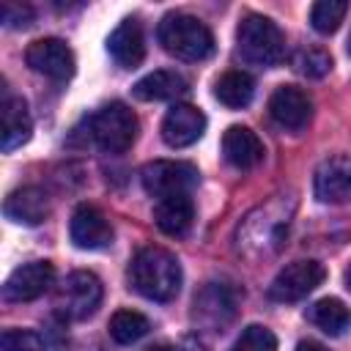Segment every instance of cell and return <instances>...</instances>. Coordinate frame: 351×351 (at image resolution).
Listing matches in <instances>:
<instances>
[{
    "label": "cell",
    "instance_id": "cell-31",
    "mask_svg": "<svg viewBox=\"0 0 351 351\" xmlns=\"http://www.w3.org/2000/svg\"><path fill=\"white\" fill-rule=\"evenodd\" d=\"M148 351H178V348H173V346H154V348H148Z\"/></svg>",
    "mask_w": 351,
    "mask_h": 351
},
{
    "label": "cell",
    "instance_id": "cell-4",
    "mask_svg": "<svg viewBox=\"0 0 351 351\" xmlns=\"http://www.w3.org/2000/svg\"><path fill=\"white\" fill-rule=\"evenodd\" d=\"M159 44L165 47V52H170L178 60H206L214 52V36L208 30L206 22H200L192 14H167L159 22Z\"/></svg>",
    "mask_w": 351,
    "mask_h": 351
},
{
    "label": "cell",
    "instance_id": "cell-20",
    "mask_svg": "<svg viewBox=\"0 0 351 351\" xmlns=\"http://www.w3.org/2000/svg\"><path fill=\"white\" fill-rule=\"evenodd\" d=\"M186 90H189V82L178 71H170V69L151 71L143 80H137L132 88L134 99L140 101H170V99L186 96Z\"/></svg>",
    "mask_w": 351,
    "mask_h": 351
},
{
    "label": "cell",
    "instance_id": "cell-10",
    "mask_svg": "<svg viewBox=\"0 0 351 351\" xmlns=\"http://www.w3.org/2000/svg\"><path fill=\"white\" fill-rule=\"evenodd\" d=\"M25 63L36 71L44 74L55 82H66L74 74V52L66 41L60 38H38L25 49Z\"/></svg>",
    "mask_w": 351,
    "mask_h": 351
},
{
    "label": "cell",
    "instance_id": "cell-25",
    "mask_svg": "<svg viewBox=\"0 0 351 351\" xmlns=\"http://www.w3.org/2000/svg\"><path fill=\"white\" fill-rule=\"evenodd\" d=\"M291 66H293V71H299L307 80H321L332 69V55L321 47H302L293 52Z\"/></svg>",
    "mask_w": 351,
    "mask_h": 351
},
{
    "label": "cell",
    "instance_id": "cell-11",
    "mask_svg": "<svg viewBox=\"0 0 351 351\" xmlns=\"http://www.w3.org/2000/svg\"><path fill=\"white\" fill-rule=\"evenodd\" d=\"M55 285V266L49 261H30L16 266L5 285H3V299L5 302H33L44 296Z\"/></svg>",
    "mask_w": 351,
    "mask_h": 351
},
{
    "label": "cell",
    "instance_id": "cell-14",
    "mask_svg": "<svg viewBox=\"0 0 351 351\" xmlns=\"http://www.w3.org/2000/svg\"><path fill=\"white\" fill-rule=\"evenodd\" d=\"M69 236L80 250H104L112 244V225L96 206L80 203L71 214Z\"/></svg>",
    "mask_w": 351,
    "mask_h": 351
},
{
    "label": "cell",
    "instance_id": "cell-23",
    "mask_svg": "<svg viewBox=\"0 0 351 351\" xmlns=\"http://www.w3.org/2000/svg\"><path fill=\"white\" fill-rule=\"evenodd\" d=\"M252 93H255V82L247 71H239V69H230L225 71L217 82H214V96L230 107V110H241L252 101Z\"/></svg>",
    "mask_w": 351,
    "mask_h": 351
},
{
    "label": "cell",
    "instance_id": "cell-18",
    "mask_svg": "<svg viewBox=\"0 0 351 351\" xmlns=\"http://www.w3.org/2000/svg\"><path fill=\"white\" fill-rule=\"evenodd\" d=\"M3 214L16 225H38L49 217V195L41 186L14 189L3 203Z\"/></svg>",
    "mask_w": 351,
    "mask_h": 351
},
{
    "label": "cell",
    "instance_id": "cell-19",
    "mask_svg": "<svg viewBox=\"0 0 351 351\" xmlns=\"http://www.w3.org/2000/svg\"><path fill=\"white\" fill-rule=\"evenodd\" d=\"M0 115H3V132H0V148L3 151H14L19 145H25L33 134V118L30 110L25 104L22 96H3L0 104Z\"/></svg>",
    "mask_w": 351,
    "mask_h": 351
},
{
    "label": "cell",
    "instance_id": "cell-5",
    "mask_svg": "<svg viewBox=\"0 0 351 351\" xmlns=\"http://www.w3.org/2000/svg\"><path fill=\"white\" fill-rule=\"evenodd\" d=\"M137 115L121 104L110 101L90 118V137L104 154H123L137 140Z\"/></svg>",
    "mask_w": 351,
    "mask_h": 351
},
{
    "label": "cell",
    "instance_id": "cell-21",
    "mask_svg": "<svg viewBox=\"0 0 351 351\" xmlns=\"http://www.w3.org/2000/svg\"><path fill=\"white\" fill-rule=\"evenodd\" d=\"M192 219H195L192 195H173V197L156 200L154 206V222L167 236H184L192 228Z\"/></svg>",
    "mask_w": 351,
    "mask_h": 351
},
{
    "label": "cell",
    "instance_id": "cell-27",
    "mask_svg": "<svg viewBox=\"0 0 351 351\" xmlns=\"http://www.w3.org/2000/svg\"><path fill=\"white\" fill-rule=\"evenodd\" d=\"M230 351H277V337L271 329H266L261 324H250L241 329V335L236 337Z\"/></svg>",
    "mask_w": 351,
    "mask_h": 351
},
{
    "label": "cell",
    "instance_id": "cell-15",
    "mask_svg": "<svg viewBox=\"0 0 351 351\" xmlns=\"http://www.w3.org/2000/svg\"><path fill=\"white\" fill-rule=\"evenodd\" d=\"M206 132V115L192 104H173L162 121V140L170 148H186Z\"/></svg>",
    "mask_w": 351,
    "mask_h": 351
},
{
    "label": "cell",
    "instance_id": "cell-30",
    "mask_svg": "<svg viewBox=\"0 0 351 351\" xmlns=\"http://www.w3.org/2000/svg\"><path fill=\"white\" fill-rule=\"evenodd\" d=\"M296 351H329V348H324L321 343H313V340H302L296 346Z\"/></svg>",
    "mask_w": 351,
    "mask_h": 351
},
{
    "label": "cell",
    "instance_id": "cell-13",
    "mask_svg": "<svg viewBox=\"0 0 351 351\" xmlns=\"http://www.w3.org/2000/svg\"><path fill=\"white\" fill-rule=\"evenodd\" d=\"M269 115L277 126H282L288 132H302L313 118V101L302 88L280 85L269 96Z\"/></svg>",
    "mask_w": 351,
    "mask_h": 351
},
{
    "label": "cell",
    "instance_id": "cell-22",
    "mask_svg": "<svg viewBox=\"0 0 351 351\" xmlns=\"http://www.w3.org/2000/svg\"><path fill=\"white\" fill-rule=\"evenodd\" d=\"M304 318L315 329H321L324 335H329V337H340L346 329H351V310L340 299H335V296H326V299L313 302L307 307Z\"/></svg>",
    "mask_w": 351,
    "mask_h": 351
},
{
    "label": "cell",
    "instance_id": "cell-17",
    "mask_svg": "<svg viewBox=\"0 0 351 351\" xmlns=\"http://www.w3.org/2000/svg\"><path fill=\"white\" fill-rule=\"evenodd\" d=\"M263 143L250 126H228L222 134V156L236 170H252L263 159Z\"/></svg>",
    "mask_w": 351,
    "mask_h": 351
},
{
    "label": "cell",
    "instance_id": "cell-16",
    "mask_svg": "<svg viewBox=\"0 0 351 351\" xmlns=\"http://www.w3.org/2000/svg\"><path fill=\"white\" fill-rule=\"evenodd\" d=\"M107 52L110 58L121 66V69H137L145 58V36H143V25L129 16L123 22H118V27L110 33L107 38Z\"/></svg>",
    "mask_w": 351,
    "mask_h": 351
},
{
    "label": "cell",
    "instance_id": "cell-29",
    "mask_svg": "<svg viewBox=\"0 0 351 351\" xmlns=\"http://www.w3.org/2000/svg\"><path fill=\"white\" fill-rule=\"evenodd\" d=\"M0 19L5 27H27L33 22V8L22 5V3H3Z\"/></svg>",
    "mask_w": 351,
    "mask_h": 351
},
{
    "label": "cell",
    "instance_id": "cell-28",
    "mask_svg": "<svg viewBox=\"0 0 351 351\" xmlns=\"http://www.w3.org/2000/svg\"><path fill=\"white\" fill-rule=\"evenodd\" d=\"M0 351H44V340L33 329H5L0 335Z\"/></svg>",
    "mask_w": 351,
    "mask_h": 351
},
{
    "label": "cell",
    "instance_id": "cell-2",
    "mask_svg": "<svg viewBox=\"0 0 351 351\" xmlns=\"http://www.w3.org/2000/svg\"><path fill=\"white\" fill-rule=\"evenodd\" d=\"M181 263L165 247H143L129 263V285L151 299V302H170L181 291Z\"/></svg>",
    "mask_w": 351,
    "mask_h": 351
},
{
    "label": "cell",
    "instance_id": "cell-3",
    "mask_svg": "<svg viewBox=\"0 0 351 351\" xmlns=\"http://www.w3.org/2000/svg\"><path fill=\"white\" fill-rule=\"evenodd\" d=\"M285 36L280 25L263 14H247L236 30V55L255 69H271L282 60Z\"/></svg>",
    "mask_w": 351,
    "mask_h": 351
},
{
    "label": "cell",
    "instance_id": "cell-7",
    "mask_svg": "<svg viewBox=\"0 0 351 351\" xmlns=\"http://www.w3.org/2000/svg\"><path fill=\"white\" fill-rule=\"evenodd\" d=\"M326 277V269L321 261H313V258H304V261H293L288 266H282L271 285H269V299L271 302H299L304 299L307 293H313Z\"/></svg>",
    "mask_w": 351,
    "mask_h": 351
},
{
    "label": "cell",
    "instance_id": "cell-9",
    "mask_svg": "<svg viewBox=\"0 0 351 351\" xmlns=\"http://www.w3.org/2000/svg\"><path fill=\"white\" fill-rule=\"evenodd\" d=\"M236 291L225 282H206L200 293L195 296L192 304V318L208 329V332H222L233 318H236Z\"/></svg>",
    "mask_w": 351,
    "mask_h": 351
},
{
    "label": "cell",
    "instance_id": "cell-6",
    "mask_svg": "<svg viewBox=\"0 0 351 351\" xmlns=\"http://www.w3.org/2000/svg\"><path fill=\"white\" fill-rule=\"evenodd\" d=\"M140 181H143V189L151 197L165 200V197H173V195H192V189L200 181V173L189 162L156 159V162H148L140 170Z\"/></svg>",
    "mask_w": 351,
    "mask_h": 351
},
{
    "label": "cell",
    "instance_id": "cell-26",
    "mask_svg": "<svg viewBox=\"0 0 351 351\" xmlns=\"http://www.w3.org/2000/svg\"><path fill=\"white\" fill-rule=\"evenodd\" d=\"M346 11H348V3H343V0H318L310 8V25H313L315 33L329 36L340 27Z\"/></svg>",
    "mask_w": 351,
    "mask_h": 351
},
{
    "label": "cell",
    "instance_id": "cell-24",
    "mask_svg": "<svg viewBox=\"0 0 351 351\" xmlns=\"http://www.w3.org/2000/svg\"><path fill=\"white\" fill-rule=\"evenodd\" d=\"M151 332V321L137 310H115L110 318V337L121 346H132Z\"/></svg>",
    "mask_w": 351,
    "mask_h": 351
},
{
    "label": "cell",
    "instance_id": "cell-1",
    "mask_svg": "<svg viewBox=\"0 0 351 351\" xmlns=\"http://www.w3.org/2000/svg\"><path fill=\"white\" fill-rule=\"evenodd\" d=\"M293 211L296 200L291 195H271L266 203L255 206L236 228V252L247 261L274 258L285 247Z\"/></svg>",
    "mask_w": 351,
    "mask_h": 351
},
{
    "label": "cell",
    "instance_id": "cell-33",
    "mask_svg": "<svg viewBox=\"0 0 351 351\" xmlns=\"http://www.w3.org/2000/svg\"><path fill=\"white\" fill-rule=\"evenodd\" d=\"M348 55H351V36H348Z\"/></svg>",
    "mask_w": 351,
    "mask_h": 351
},
{
    "label": "cell",
    "instance_id": "cell-12",
    "mask_svg": "<svg viewBox=\"0 0 351 351\" xmlns=\"http://www.w3.org/2000/svg\"><path fill=\"white\" fill-rule=\"evenodd\" d=\"M313 192L321 203H346L351 197V154L326 156L315 167Z\"/></svg>",
    "mask_w": 351,
    "mask_h": 351
},
{
    "label": "cell",
    "instance_id": "cell-8",
    "mask_svg": "<svg viewBox=\"0 0 351 351\" xmlns=\"http://www.w3.org/2000/svg\"><path fill=\"white\" fill-rule=\"evenodd\" d=\"M101 296L104 285L93 271H71L58 291V307L66 318L85 321L99 310Z\"/></svg>",
    "mask_w": 351,
    "mask_h": 351
},
{
    "label": "cell",
    "instance_id": "cell-32",
    "mask_svg": "<svg viewBox=\"0 0 351 351\" xmlns=\"http://www.w3.org/2000/svg\"><path fill=\"white\" fill-rule=\"evenodd\" d=\"M346 285H348V291H351V266L346 269Z\"/></svg>",
    "mask_w": 351,
    "mask_h": 351
}]
</instances>
